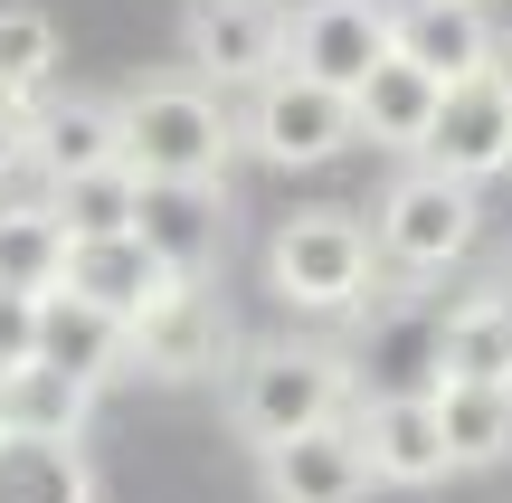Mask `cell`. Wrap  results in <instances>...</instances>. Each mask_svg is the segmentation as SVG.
I'll list each match as a JSON object with an SVG mask.
<instances>
[{
  "mask_svg": "<svg viewBox=\"0 0 512 503\" xmlns=\"http://www.w3.org/2000/svg\"><path fill=\"white\" fill-rule=\"evenodd\" d=\"M0 503H95L76 437H0Z\"/></svg>",
  "mask_w": 512,
  "mask_h": 503,
  "instance_id": "22",
  "label": "cell"
},
{
  "mask_svg": "<svg viewBox=\"0 0 512 503\" xmlns=\"http://www.w3.org/2000/svg\"><path fill=\"white\" fill-rule=\"evenodd\" d=\"M342 428H351V447H361L370 485L418 494V485H437V475H456V466H446V437H437V409H427V399H351Z\"/></svg>",
  "mask_w": 512,
  "mask_h": 503,
  "instance_id": "13",
  "label": "cell"
},
{
  "mask_svg": "<svg viewBox=\"0 0 512 503\" xmlns=\"http://www.w3.org/2000/svg\"><path fill=\"white\" fill-rule=\"evenodd\" d=\"M427 409H437V437H446V466H456V475H484V466H503V456H512V390L437 380Z\"/></svg>",
  "mask_w": 512,
  "mask_h": 503,
  "instance_id": "19",
  "label": "cell"
},
{
  "mask_svg": "<svg viewBox=\"0 0 512 503\" xmlns=\"http://www.w3.org/2000/svg\"><path fill=\"white\" fill-rule=\"evenodd\" d=\"M38 342V295H0V371H19Z\"/></svg>",
  "mask_w": 512,
  "mask_h": 503,
  "instance_id": "26",
  "label": "cell"
},
{
  "mask_svg": "<svg viewBox=\"0 0 512 503\" xmlns=\"http://www.w3.org/2000/svg\"><path fill=\"white\" fill-rule=\"evenodd\" d=\"M133 171L124 162H105V171H76V181H48L38 190V200L57 209V228H67V238H114V228H133Z\"/></svg>",
  "mask_w": 512,
  "mask_h": 503,
  "instance_id": "25",
  "label": "cell"
},
{
  "mask_svg": "<svg viewBox=\"0 0 512 503\" xmlns=\"http://www.w3.org/2000/svg\"><path fill=\"white\" fill-rule=\"evenodd\" d=\"M67 266V228L48 200H0V295H48Z\"/></svg>",
  "mask_w": 512,
  "mask_h": 503,
  "instance_id": "23",
  "label": "cell"
},
{
  "mask_svg": "<svg viewBox=\"0 0 512 503\" xmlns=\"http://www.w3.org/2000/svg\"><path fill=\"white\" fill-rule=\"evenodd\" d=\"M275 38H285V0H181V76L219 95L275 76Z\"/></svg>",
  "mask_w": 512,
  "mask_h": 503,
  "instance_id": "9",
  "label": "cell"
},
{
  "mask_svg": "<svg viewBox=\"0 0 512 503\" xmlns=\"http://www.w3.org/2000/svg\"><path fill=\"white\" fill-rule=\"evenodd\" d=\"M266 285L294 314H351V304H370V285H380L370 228L351 209H285L275 238H266Z\"/></svg>",
  "mask_w": 512,
  "mask_h": 503,
  "instance_id": "4",
  "label": "cell"
},
{
  "mask_svg": "<svg viewBox=\"0 0 512 503\" xmlns=\"http://www.w3.org/2000/svg\"><path fill=\"white\" fill-rule=\"evenodd\" d=\"M29 162L48 171V181L124 162V114H114V95H38L29 105Z\"/></svg>",
  "mask_w": 512,
  "mask_h": 503,
  "instance_id": "17",
  "label": "cell"
},
{
  "mask_svg": "<svg viewBox=\"0 0 512 503\" xmlns=\"http://www.w3.org/2000/svg\"><path fill=\"white\" fill-rule=\"evenodd\" d=\"M389 57H408L437 86H465V76L503 67V29L484 0H389Z\"/></svg>",
  "mask_w": 512,
  "mask_h": 503,
  "instance_id": "10",
  "label": "cell"
},
{
  "mask_svg": "<svg viewBox=\"0 0 512 503\" xmlns=\"http://www.w3.org/2000/svg\"><path fill=\"white\" fill-rule=\"evenodd\" d=\"M361 314V342H351V399H427L437 390V285H370V304H351Z\"/></svg>",
  "mask_w": 512,
  "mask_h": 503,
  "instance_id": "5",
  "label": "cell"
},
{
  "mask_svg": "<svg viewBox=\"0 0 512 503\" xmlns=\"http://www.w3.org/2000/svg\"><path fill=\"white\" fill-rule=\"evenodd\" d=\"M238 152H256V162L275 171H323L351 152V95L313 86V76H256L247 86V114H238Z\"/></svg>",
  "mask_w": 512,
  "mask_h": 503,
  "instance_id": "6",
  "label": "cell"
},
{
  "mask_svg": "<svg viewBox=\"0 0 512 503\" xmlns=\"http://www.w3.org/2000/svg\"><path fill=\"white\" fill-rule=\"evenodd\" d=\"M57 285H67L76 304H95V314H114V323H133V314H152V304L171 295V266L152 257L133 228H114V238H67V266H57Z\"/></svg>",
  "mask_w": 512,
  "mask_h": 503,
  "instance_id": "14",
  "label": "cell"
},
{
  "mask_svg": "<svg viewBox=\"0 0 512 503\" xmlns=\"http://www.w3.org/2000/svg\"><path fill=\"white\" fill-rule=\"evenodd\" d=\"M29 361H48V371L105 390V380L124 371V323L95 314V304H76L67 285H48V295H38V342H29Z\"/></svg>",
  "mask_w": 512,
  "mask_h": 503,
  "instance_id": "18",
  "label": "cell"
},
{
  "mask_svg": "<svg viewBox=\"0 0 512 503\" xmlns=\"http://www.w3.org/2000/svg\"><path fill=\"white\" fill-rule=\"evenodd\" d=\"M418 162H437L446 181L484 190L494 171H512V95H503V67L465 76V86L437 95V124H427V152Z\"/></svg>",
  "mask_w": 512,
  "mask_h": 503,
  "instance_id": "12",
  "label": "cell"
},
{
  "mask_svg": "<svg viewBox=\"0 0 512 503\" xmlns=\"http://www.w3.org/2000/svg\"><path fill=\"white\" fill-rule=\"evenodd\" d=\"M370 257H380V276H408V285H427V276H446V266H465L475 257V238H484V200L465 181H446L437 162H408L399 181L370 200Z\"/></svg>",
  "mask_w": 512,
  "mask_h": 503,
  "instance_id": "3",
  "label": "cell"
},
{
  "mask_svg": "<svg viewBox=\"0 0 512 503\" xmlns=\"http://www.w3.org/2000/svg\"><path fill=\"white\" fill-rule=\"evenodd\" d=\"M484 295H494V314H503V323H512V257H503V266H494V276H484Z\"/></svg>",
  "mask_w": 512,
  "mask_h": 503,
  "instance_id": "28",
  "label": "cell"
},
{
  "mask_svg": "<svg viewBox=\"0 0 512 503\" xmlns=\"http://www.w3.org/2000/svg\"><path fill=\"white\" fill-rule=\"evenodd\" d=\"M114 114H124L133 181H228L238 162V114L200 76H143L133 95H114Z\"/></svg>",
  "mask_w": 512,
  "mask_h": 503,
  "instance_id": "1",
  "label": "cell"
},
{
  "mask_svg": "<svg viewBox=\"0 0 512 503\" xmlns=\"http://www.w3.org/2000/svg\"><path fill=\"white\" fill-rule=\"evenodd\" d=\"M48 86H57V19L38 0H0V95L38 105Z\"/></svg>",
  "mask_w": 512,
  "mask_h": 503,
  "instance_id": "24",
  "label": "cell"
},
{
  "mask_svg": "<svg viewBox=\"0 0 512 503\" xmlns=\"http://www.w3.org/2000/svg\"><path fill=\"white\" fill-rule=\"evenodd\" d=\"M228 352H238V323H228V304L209 295V285H171L152 314L124 323V371H152V380H171V390L219 380Z\"/></svg>",
  "mask_w": 512,
  "mask_h": 503,
  "instance_id": "8",
  "label": "cell"
},
{
  "mask_svg": "<svg viewBox=\"0 0 512 503\" xmlns=\"http://www.w3.org/2000/svg\"><path fill=\"white\" fill-rule=\"evenodd\" d=\"M256 485H266V503H370V466L351 428L332 418V428H304L285 447H256Z\"/></svg>",
  "mask_w": 512,
  "mask_h": 503,
  "instance_id": "15",
  "label": "cell"
},
{
  "mask_svg": "<svg viewBox=\"0 0 512 503\" xmlns=\"http://www.w3.org/2000/svg\"><path fill=\"white\" fill-rule=\"evenodd\" d=\"M503 95H512V48H503Z\"/></svg>",
  "mask_w": 512,
  "mask_h": 503,
  "instance_id": "29",
  "label": "cell"
},
{
  "mask_svg": "<svg viewBox=\"0 0 512 503\" xmlns=\"http://www.w3.org/2000/svg\"><path fill=\"white\" fill-rule=\"evenodd\" d=\"M437 371L446 380H484V390H512V323L494 314L484 285H465L437 323Z\"/></svg>",
  "mask_w": 512,
  "mask_h": 503,
  "instance_id": "21",
  "label": "cell"
},
{
  "mask_svg": "<svg viewBox=\"0 0 512 503\" xmlns=\"http://www.w3.org/2000/svg\"><path fill=\"white\" fill-rule=\"evenodd\" d=\"M437 95H446L437 76H418L408 57H380V67L351 86V143L418 162V152H427V124H437Z\"/></svg>",
  "mask_w": 512,
  "mask_h": 503,
  "instance_id": "16",
  "label": "cell"
},
{
  "mask_svg": "<svg viewBox=\"0 0 512 503\" xmlns=\"http://www.w3.org/2000/svg\"><path fill=\"white\" fill-rule=\"evenodd\" d=\"M380 57H389V0H285V38H275L285 76L351 95Z\"/></svg>",
  "mask_w": 512,
  "mask_h": 503,
  "instance_id": "7",
  "label": "cell"
},
{
  "mask_svg": "<svg viewBox=\"0 0 512 503\" xmlns=\"http://www.w3.org/2000/svg\"><path fill=\"white\" fill-rule=\"evenodd\" d=\"M95 418V390L67 371H48V361H19V371H0V437H86Z\"/></svg>",
  "mask_w": 512,
  "mask_h": 503,
  "instance_id": "20",
  "label": "cell"
},
{
  "mask_svg": "<svg viewBox=\"0 0 512 503\" xmlns=\"http://www.w3.org/2000/svg\"><path fill=\"white\" fill-rule=\"evenodd\" d=\"M133 238L181 285H209V266L228 247V181H143L133 190Z\"/></svg>",
  "mask_w": 512,
  "mask_h": 503,
  "instance_id": "11",
  "label": "cell"
},
{
  "mask_svg": "<svg viewBox=\"0 0 512 503\" xmlns=\"http://www.w3.org/2000/svg\"><path fill=\"white\" fill-rule=\"evenodd\" d=\"M332 418H351L342 342H256V352H238V371H228V428L247 437V456L285 447L304 428H332Z\"/></svg>",
  "mask_w": 512,
  "mask_h": 503,
  "instance_id": "2",
  "label": "cell"
},
{
  "mask_svg": "<svg viewBox=\"0 0 512 503\" xmlns=\"http://www.w3.org/2000/svg\"><path fill=\"white\" fill-rule=\"evenodd\" d=\"M19 171H29V105L0 95V181H19Z\"/></svg>",
  "mask_w": 512,
  "mask_h": 503,
  "instance_id": "27",
  "label": "cell"
}]
</instances>
